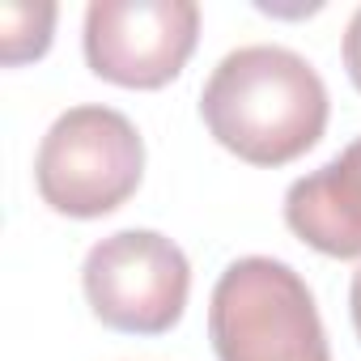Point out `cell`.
<instances>
[{
	"label": "cell",
	"mask_w": 361,
	"mask_h": 361,
	"mask_svg": "<svg viewBox=\"0 0 361 361\" xmlns=\"http://www.w3.org/2000/svg\"><path fill=\"white\" fill-rule=\"evenodd\" d=\"M327 85L289 47L251 43L230 51L200 90L209 136L251 166H289L327 132Z\"/></svg>",
	"instance_id": "1"
},
{
	"label": "cell",
	"mask_w": 361,
	"mask_h": 361,
	"mask_svg": "<svg viewBox=\"0 0 361 361\" xmlns=\"http://www.w3.org/2000/svg\"><path fill=\"white\" fill-rule=\"evenodd\" d=\"M217 361H331L310 285L272 255L234 259L209 302Z\"/></svg>",
	"instance_id": "2"
},
{
	"label": "cell",
	"mask_w": 361,
	"mask_h": 361,
	"mask_svg": "<svg viewBox=\"0 0 361 361\" xmlns=\"http://www.w3.org/2000/svg\"><path fill=\"white\" fill-rule=\"evenodd\" d=\"M145 178V140L115 106H68L43 136L35 188L60 217L94 221L123 209Z\"/></svg>",
	"instance_id": "3"
},
{
	"label": "cell",
	"mask_w": 361,
	"mask_h": 361,
	"mask_svg": "<svg viewBox=\"0 0 361 361\" xmlns=\"http://www.w3.org/2000/svg\"><path fill=\"white\" fill-rule=\"evenodd\" d=\"M81 289L111 331L161 336L188 310L192 264L183 247L157 230H119L90 247Z\"/></svg>",
	"instance_id": "4"
},
{
	"label": "cell",
	"mask_w": 361,
	"mask_h": 361,
	"mask_svg": "<svg viewBox=\"0 0 361 361\" xmlns=\"http://www.w3.org/2000/svg\"><path fill=\"white\" fill-rule=\"evenodd\" d=\"M85 64L123 90H161L200 43L196 0H94L85 9Z\"/></svg>",
	"instance_id": "5"
},
{
	"label": "cell",
	"mask_w": 361,
	"mask_h": 361,
	"mask_svg": "<svg viewBox=\"0 0 361 361\" xmlns=\"http://www.w3.org/2000/svg\"><path fill=\"white\" fill-rule=\"evenodd\" d=\"M285 226L331 259H361V136L285 192Z\"/></svg>",
	"instance_id": "6"
},
{
	"label": "cell",
	"mask_w": 361,
	"mask_h": 361,
	"mask_svg": "<svg viewBox=\"0 0 361 361\" xmlns=\"http://www.w3.org/2000/svg\"><path fill=\"white\" fill-rule=\"evenodd\" d=\"M51 30H56V5H47V0H39V5L5 0L0 5V60L9 68L39 60L51 47Z\"/></svg>",
	"instance_id": "7"
},
{
	"label": "cell",
	"mask_w": 361,
	"mask_h": 361,
	"mask_svg": "<svg viewBox=\"0 0 361 361\" xmlns=\"http://www.w3.org/2000/svg\"><path fill=\"white\" fill-rule=\"evenodd\" d=\"M344 68H348V81L361 90V9L348 18V30H344Z\"/></svg>",
	"instance_id": "8"
},
{
	"label": "cell",
	"mask_w": 361,
	"mask_h": 361,
	"mask_svg": "<svg viewBox=\"0 0 361 361\" xmlns=\"http://www.w3.org/2000/svg\"><path fill=\"white\" fill-rule=\"evenodd\" d=\"M348 310H353V327H357V340H361V268L353 272V289H348Z\"/></svg>",
	"instance_id": "9"
}]
</instances>
